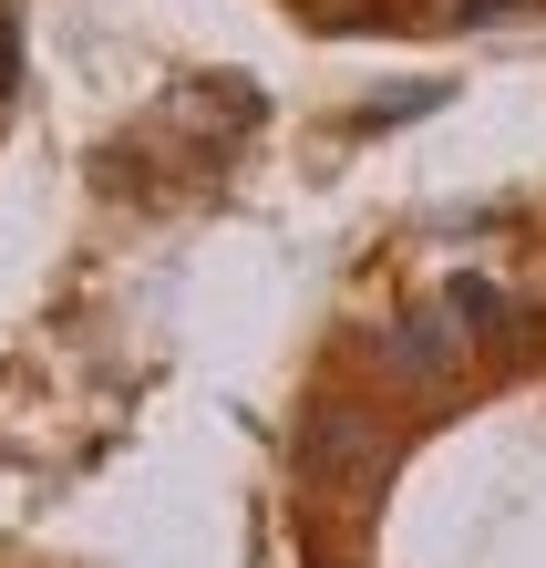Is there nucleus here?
<instances>
[{
	"label": "nucleus",
	"mask_w": 546,
	"mask_h": 568,
	"mask_svg": "<svg viewBox=\"0 0 546 568\" xmlns=\"http://www.w3.org/2000/svg\"><path fill=\"white\" fill-rule=\"evenodd\" d=\"M392 362H402V373H443V362H454V331H443V321H402Z\"/></svg>",
	"instance_id": "nucleus-1"
},
{
	"label": "nucleus",
	"mask_w": 546,
	"mask_h": 568,
	"mask_svg": "<svg viewBox=\"0 0 546 568\" xmlns=\"http://www.w3.org/2000/svg\"><path fill=\"white\" fill-rule=\"evenodd\" d=\"M361 445H371V434H361V414H320V424H310V455H320V476H330V465H340V476H361V465H351Z\"/></svg>",
	"instance_id": "nucleus-2"
}]
</instances>
